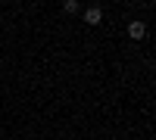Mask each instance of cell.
Here are the masks:
<instances>
[{
    "instance_id": "6da1fadb",
    "label": "cell",
    "mask_w": 156,
    "mask_h": 140,
    "mask_svg": "<svg viewBox=\"0 0 156 140\" xmlns=\"http://www.w3.org/2000/svg\"><path fill=\"white\" fill-rule=\"evenodd\" d=\"M100 19H103V9H100V6H87V9H84V22H87V25H97Z\"/></svg>"
},
{
    "instance_id": "7a4b0ae2",
    "label": "cell",
    "mask_w": 156,
    "mask_h": 140,
    "mask_svg": "<svg viewBox=\"0 0 156 140\" xmlns=\"http://www.w3.org/2000/svg\"><path fill=\"white\" fill-rule=\"evenodd\" d=\"M128 34H131L134 41H140V37L147 34V28H144V22H131V25H128Z\"/></svg>"
}]
</instances>
